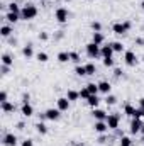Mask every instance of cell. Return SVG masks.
I'll return each mask as SVG.
<instances>
[{"mask_svg":"<svg viewBox=\"0 0 144 146\" xmlns=\"http://www.w3.org/2000/svg\"><path fill=\"white\" fill-rule=\"evenodd\" d=\"M93 129H95V133H98V134H105L108 131V126L105 121H97L95 124H93Z\"/></svg>","mask_w":144,"mask_h":146,"instance_id":"9c48e42d","label":"cell"},{"mask_svg":"<svg viewBox=\"0 0 144 146\" xmlns=\"http://www.w3.org/2000/svg\"><path fill=\"white\" fill-rule=\"evenodd\" d=\"M143 121L139 119V117H132V121H131V133L132 134H136V133H141V129H143Z\"/></svg>","mask_w":144,"mask_h":146,"instance_id":"ba28073f","label":"cell"},{"mask_svg":"<svg viewBox=\"0 0 144 146\" xmlns=\"http://www.w3.org/2000/svg\"><path fill=\"white\" fill-rule=\"evenodd\" d=\"M39 39H41V41H48V39H49V34H48V33H39Z\"/></svg>","mask_w":144,"mask_h":146,"instance_id":"b9f144b4","label":"cell"},{"mask_svg":"<svg viewBox=\"0 0 144 146\" xmlns=\"http://www.w3.org/2000/svg\"><path fill=\"white\" fill-rule=\"evenodd\" d=\"M22 54H24L26 58H31V56L34 54V49H32V44H26V46L22 48Z\"/></svg>","mask_w":144,"mask_h":146,"instance_id":"7402d4cb","label":"cell"},{"mask_svg":"<svg viewBox=\"0 0 144 146\" xmlns=\"http://www.w3.org/2000/svg\"><path fill=\"white\" fill-rule=\"evenodd\" d=\"M87 102H88V106H90L92 109H97L98 104H100V99H98V95H90V97L87 99Z\"/></svg>","mask_w":144,"mask_h":146,"instance_id":"e0dca14e","label":"cell"},{"mask_svg":"<svg viewBox=\"0 0 144 146\" xmlns=\"http://www.w3.org/2000/svg\"><path fill=\"white\" fill-rule=\"evenodd\" d=\"M73 146H83V145L81 143H76V145H73Z\"/></svg>","mask_w":144,"mask_h":146,"instance_id":"681fc988","label":"cell"},{"mask_svg":"<svg viewBox=\"0 0 144 146\" xmlns=\"http://www.w3.org/2000/svg\"><path fill=\"white\" fill-rule=\"evenodd\" d=\"M129 29H131V22H129V21H124V22H115V24L112 26V31H114L115 34H119V36L127 34V33H129Z\"/></svg>","mask_w":144,"mask_h":146,"instance_id":"7a4b0ae2","label":"cell"},{"mask_svg":"<svg viewBox=\"0 0 144 146\" xmlns=\"http://www.w3.org/2000/svg\"><path fill=\"white\" fill-rule=\"evenodd\" d=\"M104 65L110 68V66H114V58H104Z\"/></svg>","mask_w":144,"mask_h":146,"instance_id":"74e56055","label":"cell"},{"mask_svg":"<svg viewBox=\"0 0 144 146\" xmlns=\"http://www.w3.org/2000/svg\"><path fill=\"white\" fill-rule=\"evenodd\" d=\"M114 49H112V46H110V42L108 44H105V46H102L100 48V54H102V58H112L114 56Z\"/></svg>","mask_w":144,"mask_h":146,"instance_id":"7c38bea8","label":"cell"},{"mask_svg":"<svg viewBox=\"0 0 144 146\" xmlns=\"http://www.w3.org/2000/svg\"><path fill=\"white\" fill-rule=\"evenodd\" d=\"M56 104H58V109L61 110V112H65V110L70 109V100H68V97H59L58 100H56Z\"/></svg>","mask_w":144,"mask_h":146,"instance_id":"30bf717a","label":"cell"},{"mask_svg":"<svg viewBox=\"0 0 144 146\" xmlns=\"http://www.w3.org/2000/svg\"><path fill=\"white\" fill-rule=\"evenodd\" d=\"M68 17H70V12H68L66 7H59V9H56V12H54V19H56L59 24L68 22Z\"/></svg>","mask_w":144,"mask_h":146,"instance_id":"3957f363","label":"cell"},{"mask_svg":"<svg viewBox=\"0 0 144 146\" xmlns=\"http://www.w3.org/2000/svg\"><path fill=\"white\" fill-rule=\"evenodd\" d=\"M66 97H68V100H70V102H76V100L80 99V92H76V90L70 88V90L66 92Z\"/></svg>","mask_w":144,"mask_h":146,"instance_id":"d6986e66","label":"cell"},{"mask_svg":"<svg viewBox=\"0 0 144 146\" xmlns=\"http://www.w3.org/2000/svg\"><path fill=\"white\" fill-rule=\"evenodd\" d=\"M3 145L5 146H15L17 145V136L14 133H7L3 136Z\"/></svg>","mask_w":144,"mask_h":146,"instance_id":"8fae6325","label":"cell"},{"mask_svg":"<svg viewBox=\"0 0 144 146\" xmlns=\"http://www.w3.org/2000/svg\"><path fill=\"white\" fill-rule=\"evenodd\" d=\"M136 44L143 46V44H144V39H143V37H137V39H136Z\"/></svg>","mask_w":144,"mask_h":146,"instance_id":"f6af8a7d","label":"cell"},{"mask_svg":"<svg viewBox=\"0 0 144 146\" xmlns=\"http://www.w3.org/2000/svg\"><path fill=\"white\" fill-rule=\"evenodd\" d=\"M110 46H112V49H114L115 53H122V51H124V44H122V42H119V41L110 42Z\"/></svg>","mask_w":144,"mask_h":146,"instance_id":"d4e9b609","label":"cell"},{"mask_svg":"<svg viewBox=\"0 0 144 146\" xmlns=\"http://www.w3.org/2000/svg\"><path fill=\"white\" fill-rule=\"evenodd\" d=\"M58 61H59V63H68V61H71V60H70V51H59V53H58Z\"/></svg>","mask_w":144,"mask_h":146,"instance_id":"ac0fdd59","label":"cell"},{"mask_svg":"<svg viewBox=\"0 0 144 146\" xmlns=\"http://www.w3.org/2000/svg\"><path fill=\"white\" fill-rule=\"evenodd\" d=\"M20 7H19V3L17 2H12V3H9V12H15V14H20Z\"/></svg>","mask_w":144,"mask_h":146,"instance_id":"f1b7e54d","label":"cell"},{"mask_svg":"<svg viewBox=\"0 0 144 146\" xmlns=\"http://www.w3.org/2000/svg\"><path fill=\"white\" fill-rule=\"evenodd\" d=\"M2 110H3V114H10V112L15 110V104H12V102H3V104H2Z\"/></svg>","mask_w":144,"mask_h":146,"instance_id":"44dd1931","label":"cell"},{"mask_svg":"<svg viewBox=\"0 0 144 146\" xmlns=\"http://www.w3.org/2000/svg\"><path fill=\"white\" fill-rule=\"evenodd\" d=\"M139 107H143V109H144V97L139 99Z\"/></svg>","mask_w":144,"mask_h":146,"instance_id":"7dc6e473","label":"cell"},{"mask_svg":"<svg viewBox=\"0 0 144 146\" xmlns=\"http://www.w3.org/2000/svg\"><path fill=\"white\" fill-rule=\"evenodd\" d=\"M105 102H107L108 106H114V104L117 102V99H115V95H110V94H108L107 99H105Z\"/></svg>","mask_w":144,"mask_h":146,"instance_id":"8d00e7d4","label":"cell"},{"mask_svg":"<svg viewBox=\"0 0 144 146\" xmlns=\"http://www.w3.org/2000/svg\"><path fill=\"white\" fill-rule=\"evenodd\" d=\"M141 9H143V10H144V0H143V2H141Z\"/></svg>","mask_w":144,"mask_h":146,"instance_id":"c3c4849f","label":"cell"},{"mask_svg":"<svg viewBox=\"0 0 144 146\" xmlns=\"http://www.w3.org/2000/svg\"><path fill=\"white\" fill-rule=\"evenodd\" d=\"M92 115L95 117V121H105L108 114L105 112V110H102V109H98V107H97V109L92 110Z\"/></svg>","mask_w":144,"mask_h":146,"instance_id":"4fadbf2b","label":"cell"},{"mask_svg":"<svg viewBox=\"0 0 144 146\" xmlns=\"http://www.w3.org/2000/svg\"><path fill=\"white\" fill-rule=\"evenodd\" d=\"M105 122H107L108 129H119V124H120V115L119 114H108L107 119H105Z\"/></svg>","mask_w":144,"mask_h":146,"instance_id":"5b68a950","label":"cell"},{"mask_svg":"<svg viewBox=\"0 0 144 146\" xmlns=\"http://www.w3.org/2000/svg\"><path fill=\"white\" fill-rule=\"evenodd\" d=\"M66 2H71V0H66Z\"/></svg>","mask_w":144,"mask_h":146,"instance_id":"816d5d0a","label":"cell"},{"mask_svg":"<svg viewBox=\"0 0 144 146\" xmlns=\"http://www.w3.org/2000/svg\"><path fill=\"white\" fill-rule=\"evenodd\" d=\"M141 133H143V134H144V124H143V129H141Z\"/></svg>","mask_w":144,"mask_h":146,"instance_id":"f907efd6","label":"cell"},{"mask_svg":"<svg viewBox=\"0 0 144 146\" xmlns=\"http://www.w3.org/2000/svg\"><path fill=\"white\" fill-rule=\"evenodd\" d=\"M85 49H87V54H88L92 60H97L98 56H102V54H100V46L95 44V42H88V44L85 46Z\"/></svg>","mask_w":144,"mask_h":146,"instance_id":"277c9868","label":"cell"},{"mask_svg":"<svg viewBox=\"0 0 144 146\" xmlns=\"http://www.w3.org/2000/svg\"><path fill=\"white\" fill-rule=\"evenodd\" d=\"M110 90H112V85L108 83L107 80H102V82H98V92H102V94L108 95V94H110Z\"/></svg>","mask_w":144,"mask_h":146,"instance_id":"5bb4252c","label":"cell"},{"mask_svg":"<svg viewBox=\"0 0 144 146\" xmlns=\"http://www.w3.org/2000/svg\"><path fill=\"white\" fill-rule=\"evenodd\" d=\"M87 88H88V92H90L92 95H97V94H98V83H88Z\"/></svg>","mask_w":144,"mask_h":146,"instance_id":"f546056e","label":"cell"},{"mask_svg":"<svg viewBox=\"0 0 144 146\" xmlns=\"http://www.w3.org/2000/svg\"><path fill=\"white\" fill-rule=\"evenodd\" d=\"M59 115H61V110L58 109V107H56V109L51 107V109H48L46 112H44V117H46L48 121H58Z\"/></svg>","mask_w":144,"mask_h":146,"instance_id":"52a82bcc","label":"cell"},{"mask_svg":"<svg viewBox=\"0 0 144 146\" xmlns=\"http://www.w3.org/2000/svg\"><path fill=\"white\" fill-rule=\"evenodd\" d=\"M90 95H92V94H90V92H88V88H87V87H85V88H81V90H80V99H88V97H90Z\"/></svg>","mask_w":144,"mask_h":146,"instance_id":"d590c367","label":"cell"},{"mask_svg":"<svg viewBox=\"0 0 144 146\" xmlns=\"http://www.w3.org/2000/svg\"><path fill=\"white\" fill-rule=\"evenodd\" d=\"M2 65H3V66H12V65H14L12 56H10V54H7V53H5V54H2Z\"/></svg>","mask_w":144,"mask_h":146,"instance_id":"603a6c76","label":"cell"},{"mask_svg":"<svg viewBox=\"0 0 144 146\" xmlns=\"http://www.w3.org/2000/svg\"><path fill=\"white\" fill-rule=\"evenodd\" d=\"M22 104H31V95L29 94H22Z\"/></svg>","mask_w":144,"mask_h":146,"instance_id":"ab89813d","label":"cell"},{"mask_svg":"<svg viewBox=\"0 0 144 146\" xmlns=\"http://www.w3.org/2000/svg\"><path fill=\"white\" fill-rule=\"evenodd\" d=\"M36 131L39 133V134H46V133H48V126H46L44 122H37L36 124Z\"/></svg>","mask_w":144,"mask_h":146,"instance_id":"83f0119b","label":"cell"},{"mask_svg":"<svg viewBox=\"0 0 144 146\" xmlns=\"http://www.w3.org/2000/svg\"><path fill=\"white\" fill-rule=\"evenodd\" d=\"M85 68H87V75H88V76L97 73V66H95V63H88V65H85Z\"/></svg>","mask_w":144,"mask_h":146,"instance_id":"4dcf8cb0","label":"cell"},{"mask_svg":"<svg viewBox=\"0 0 144 146\" xmlns=\"http://www.w3.org/2000/svg\"><path fill=\"white\" fill-rule=\"evenodd\" d=\"M20 146H34V143H32V139H24Z\"/></svg>","mask_w":144,"mask_h":146,"instance_id":"ee69618b","label":"cell"},{"mask_svg":"<svg viewBox=\"0 0 144 146\" xmlns=\"http://www.w3.org/2000/svg\"><path fill=\"white\" fill-rule=\"evenodd\" d=\"M0 102H2V104H3V102H9V100H7V92H5V90L0 92Z\"/></svg>","mask_w":144,"mask_h":146,"instance_id":"60d3db41","label":"cell"},{"mask_svg":"<svg viewBox=\"0 0 144 146\" xmlns=\"http://www.w3.org/2000/svg\"><path fill=\"white\" fill-rule=\"evenodd\" d=\"M134 112H136V107H132L131 104H126V106H124V114H126V115L134 117Z\"/></svg>","mask_w":144,"mask_h":146,"instance_id":"484cf974","label":"cell"},{"mask_svg":"<svg viewBox=\"0 0 144 146\" xmlns=\"http://www.w3.org/2000/svg\"><path fill=\"white\" fill-rule=\"evenodd\" d=\"M70 60H71L73 63L80 65V54H78L76 51H70Z\"/></svg>","mask_w":144,"mask_h":146,"instance_id":"d6a6232c","label":"cell"},{"mask_svg":"<svg viewBox=\"0 0 144 146\" xmlns=\"http://www.w3.org/2000/svg\"><path fill=\"white\" fill-rule=\"evenodd\" d=\"M119 145H120V146H132V139H131L129 136H120Z\"/></svg>","mask_w":144,"mask_h":146,"instance_id":"4316f807","label":"cell"},{"mask_svg":"<svg viewBox=\"0 0 144 146\" xmlns=\"http://www.w3.org/2000/svg\"><path fill=\"white\" fill-rule=\"evenodd\" d=\"M105 141H107V138H105V136H104V134H102V136H100V138H98V143H105Z\"/></svg>","mask_w":144,"mask_h":146,"instance_id":"bcb514c9","label":"cell"},{"mask_svg":"<svg viewBox=\"0 0 144 146\" xmlns=\"http://www.w3.org/2000/svg\"><path fill=\"white\" fill-rule=\"evenodd\" d=\"M75 75H76V76H87V68H85V65H76Z\"/></svg>","mask_w":144,"mask_h":146,"instance_id":"cb8c5ba5","label":"cell"},{"mask_svg":"<svg viewBox=\"0 0 144 146\" xmlns=\"http://www.w3.org/2000/svg\"><path fill=\"white\" fill-rule=\"evenodd\" d=\"M90 26H92L93 33H100V31H102V24H100V22H97V21H93V22H92Z\"/></svg>","mask_w":144,"mask_h":146,"instance_id":"e575fe53","label":"cell"},{"mask_svg":"<svg viewBox=\"0 0 144 146\" xmlns=\"http://www.w3.org/2000/svg\"><path fill=\"white\" fill-rule=\"evenodd\" d=\"M104 41H105V37H104L102 33H93V34H92V42H95V44H98V46H100Z\"/></svg>","mask_w":144,"mask_h":146,"instance_id":"ffe728a7","label":"cell"},{"mask_svg":"<svg viewBox=\"0 0 144 146\" xmlns=\"http://www.w3.org/2000/svg\"><path fill=\"white\" fill-rule=\"evenodd\" d=\"M37 7L34 3H26L24 7H22V10H20V19H24V21H32V19H36L37 17Z\"/></svg>","mask_w":144,"mask_h":146,"instance_id":"6da1fadb","label":"cell"},{"mask_svg":"<svg viewBox=\"0 0 144 146\" xmlns=\"http://www.w3.org/2000/svg\"><path fill=\"white\" fill-rule=\"evenodd\" d=\"M19 19H20V14H15V12H7L5 14V21L10 22V24H15Z\"/></svg>","mask_w":144,"mask_h":146,"instance_id":"2e32d148","label":"cell"},{"mask_svg":"<svg viewBox=\"0 0 144 146\" xmlns=\"http://www.w3.org/2000/svg\"><path fill=\"white\" fill-rule=\"evenodd\" d=\"M0 33H2V36H3V37H9L12 33H14V31H12V27H10V26H2Z\"/></svg>","mask_w":144,"mask_h":146,"instance_id":"1f68e13d","label":"cell"},{"mask_svg":"<svg viewBox=\"0 0 144 146\" xmlns=\"http://www.w3.org/2000/svg\"><path fill=\"white\" fill-rule=\"evenodd\" d=\"M20 114H22L24 117H31V115L34 114V107H32L31 104H22V107H20Z\"/></svg>","mask_w":144,"mask_h":146,"instance_id":"9a60e30c","label":"cell"},{"mask_svg":"<svg viewBox=\"0 0 144 146\" xmlns=\"http://www.w3.org/2000/svg\"><path fill=\"white\" fill-rule=\"evenodd\" d=\"M114 76H115V78H120V76H122V70H120V68H115V70H114Z\"/></svg>","mask_w":144,"mask_h":146,"instance_id":"7bdbcfd3","label":"cell"},{"mask_svg":"<svg viewBox=\"0 0 144 146\" xmlns=\"http://www.w3.org/2000/svg\"><path fill=\"white\" fill-rule=\"evenodd\" d=\"M124 63H126L127 66H136V65H137V56H136V53H134V51H126V53H124Z\"/></svg>","mask_w":144,"mask_h":146,"instance_id":"8992f818","label":"cell"},{"mask_svg":"<svg viewBox=\"0 0 144 146\" xmlns=\"http://www.w3.org/2000/svg\"><path fill=\"white\" fill-rule=\"evenodd\" d=\"M36 58H37V61H41V63H46V61H48V54H46L44 51H39L36 54Z\"/></svg>","mask_w":144,"mask_h":146,"instance_id":"836d02e7","label":"cell"},{"mask_svg":"<svg viewBox=\"0 0 144 146\" xmlns=\"http://www.w3.org/2000/svg\"><path fill=\"white\" fill-rule=\"evenodd\" d=\"M134 117H144V109L143 107H139V109H136V112H134Z\"/></svg>","mask_w":144,"mask_h":146,"instance_id":"f35d334b","label":"cell"}]
</instances>
